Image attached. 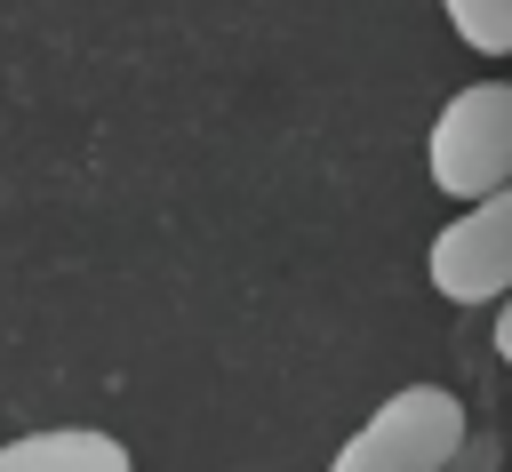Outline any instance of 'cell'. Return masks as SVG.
I'll return each mask as SVG.
<instances>
[{
	"label": "cell",
	"instance_id": "obj_5",
	"mask_svg": "<svg viewBox=\"0 0 512 472\" xmlns=\"http://www.w3.org/2000/svg\"><path fill=\"white\" fill-rule=\"evenodd\" d=\"M440 8L472 56H512V0H440Z\"/></svg>",
	"mask_w": 512,
	"mask_h": 472
},
{
	"label": "cell",
	"instance_id": "obj_4",
	"mask_svg": "<svg viewBox=\"0 0 512 472\" xmlns=\"http://www.w3.org/2000/svg\"><path fill=\"white\" fill-rule=\"evenodd\" d=\"M0 472H136V456L96 424H40L0 448Z\"/></svg>",
	"mask_w": 512,
	"mask_h": 472
},
{
	"label": "cell",
	"instance_id": "obj_2",
	"mask_svg": "<svg viewBox=\"0 0 512 472\" xmlns=\"http://www.w3.org/2000/svg\"><path fill=\"white\" fill-rule=\"evenodd\" d=\"M424 176L448 200H488L512 184V80H472L440 104L424 136Z\"/></svg>",
	"mask_w": 512,
	"mask_h": 472
},
{
	"label": "cell",
	"instance_id": "obj_7",
	"mask_svg": "<svg viewBox=\"0 0 512 472\" xmlns=\"http://www.w3.org/2000/svg\"><path fill=\"white\" fill-rule=\"evenodd\" d=\"M488 344H496V360H504V368H512V296H504V304H496V328H488Z\"/></svg>",
	"mask_w": 512,
	"mask_h": 472
},
{
	"label": "cell",
	"instance_id": "obj_1",
	"mask_svg": "<svg viewBox=\"0 0 512 472\" xmlns=\"http://www.w3.org/2000/svg\"><path fill=\"white\" fill-rule=\"evenodd\" d=\"M464 440H472V416H464L456 392L400 384L384 408H368L344 432V448L328 456V472H448Z\"/></svg>",
	"mask_w": 512,
	"mask_h": 472
},
{
	"label": "cell",
	"instance_id": "obj_3",
	"mask_svg": "<svg viewBox=\"0 0 512 472\" xmlns=\"http://www.w3.org/2000/svg\"><path fill=\"white\" fill-rule=\"evenodd\" d=\"M424 280L432 296L448 304H488V296H512V184L472 200L464 216H448L424 248Z\"/></svg>",
	"mask_w": 512,
	"mask_h": 472
},
{
	"label": "cell",
	"instance_id": "obj_6",
	"mask_svg": "<svg viewBox=\"0 0 512 472\" xmlns=\"http://www.w3.org/2000/svg\"><path fill=\"white\" fill-rule=\"evenodd\" d=\"M448 472H496V432L480 424V432H472V440L456 448V464H448Z\"/></svg>",
	"mask_w": 512,
	"mask_h": 472
}]
</instances>
